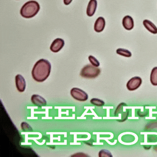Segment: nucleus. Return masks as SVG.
Wrapping results in <instances>:
<instances>
[{"instance_id": "9", "label": "nucleus", "mask_w": 157, "mask_h": 157, "mask_svg": "<svg viewBox=\"0 0 157 157\" xmlns=\"http://www.w3.org/2000/svg\"><path fill=\"white\" fill-rule=\"evenodd\" d=\"M122 25L126 30L130 31L134 27V21L130 16H126L122 20Z\"/></svg>"}, {"instance_id": "11", "label": "nucleus", "mask_w": 157, "mask_h": 157, "mask_svg": "<svg viewBox=\"0 0 157 157\" xmlns=\"http://www.w3.org/2000/svg\"><path fill=\"white\" fill-rule=\"evenodd\" d=\"M97 6V0H90L86 10V14L88 16L92 17L95 14Z\"/></svg>"}, {"instance_id": "19", "label": "nucleus", "mask_w": 157, "mask_h": 157, "mask_svg": "<svg viewBox=\"0 0 157 157\" xmlns=\"http://www.w3.org/2000/svg\"><path fill=\"white\" fill-rule=\"evenodd\" d=\"M73 0H64V3L66 6L69 5V4H71V2H72Z\"/></svg>"}, {"instance_id": "8", "label": "nucleus", "mask_w": 157, "mask_h": 157, "mask_svg": "<svg viewBox=\"0 0 157 157\" xmlns=\"http://www.w3.org/2000/svg\"><path fill=\"white\" fill-rule=\"evenodd\" d=\"M31 101L36 106L43 107L47 105L46 99L41 96L36 94L32 96Z\"/></svg>"}, {"instance_id": "16", "label": "nucleus", "mask_w": 157, "mask_h": 157, "mask_svg": "<svg viewBox=\"0 0 157 157\" xmlns=\"http://www.w3.org/2000/svg\"><path fill=\"white\" fill-rule=\"evenodd\" d=\"M21 129H22L23 132H32L33 131L31 126H30L29 124L25 122L21 123Z\"/></svg>"}, {"instance_id": "15", "label": "nucleus", "mask_w": 157, "mask_h": 157, "mask_svg": "<svg viewBox=\"0 0 157 157\" xmlns=\"http://www.w3.org/2000/svg\"><path fill=\"white\" fill-rule=\"evenodd\" d=\"M90 102L93 105L96 106H103L105 104V102L101 99L97 98H93L90 100Z\"/></svg>"}, {"instance_id": "14", "label": "nucleus", "mask_w": 157, "mask_h": 157, "mask_svg": "<svg viewBox=\"0 0 157 157\" xmlns=\"http://www.w3.org/2000/svg\"><path fill=\"white\" fill-rule=\"evenodd\" d=\"M116 52L117 54L125 57H131L132 56V53L130 51L126 49H122V48L117 49Z\"/></svg>"}, {"instance_id": "13", "label": "nucleus", "mask_w": 157, "mask_h": 157, "mask_svg": "<svg viewBox=\"0 0 157 157\" xmlns=\"http://www.w3.org/2000/svg\"><path fill=\"white\" fill-rule=\"evenodd\" d=\"M150 79L153 86H157V67H154L152 70Z\"/></svg>"}, {"instance_id": "2", "label": "nucleus", "mask_w": 157, "mask_h": 157, "mask_svg": "<svg viewBox=\"0 0 157 157\" xmlns=\"http://www.w3.org/2000/svg\"><path fill=\"white\" fill-rule=\"evenodd\" d=\"M40 5L35 1H30L22 6L20 11L22 17L30 19L34 17L40 10Z\"/></svg>"}, {"instance_id": "4", "label": "nucleus", "mask_w": 157, "mask_h": 157, "mask_svg": "<svg viewBox=\"0 0 157 157\" xmlns=\"http://www.w3.org/2000/svg\"><path fill=\"white\" fill-rule=\"evenodd\" d=\"M71 94L72 97L80 101H86L88 98L87 94L80 88H72L71 91Z\"/></svg>"}, {"instance_id": "5", "label": "nucleus", "mask_w": 157, "mask_h": 157, "mask_svg": "<svg viewBox=\"0 0 157 157\" xmlns=\"http://www.w3.org/2000/svg\"><path fill=\"white\" fill-rule=\"evenodd\" d=\"M142 83V80L139 77L132 78L127 83V88L129 91L136 90L141 86Z\"/></svg>"}, {"instance_id": "3", "label": "nucleus", "mask_w": 157, "mask_h": 157, "mask_svg": "<svg viewBox=\"0 0 157 157\" xmlns=\"http://www.w3.org/2000/svg\"><path fill=\"white\" fill-rule=\"evenodd\" d=\"M101 73V69L91 65L84 66L81 70L80 75L84 78H93L97 77Z\"/></svg>"}, {"instance_id": "17", "label": "nucleus", "mask_w": 157, "mask_h": 157, "mask_svg": "<svg viewBox=\"0 0 157 157\" xmlns=\"http://www.w3.org/2000/svg\"><path fill=\"white\" fill-rule=\"evenodd\" d=\"M88 59L89 61L91 63L92 65L96 67H98L100 66V63L97 59L95 58V57H94L92 56H90L88 57Z\"/></svg>"}, {"instance_id": "10", "label": "nucleus", "mask_w": 157, "mask_h": 157, "mask_svg": "<svg viewBox=\"0 0 157 157\" xmlns=\"http://www.w3.org/2000/svg\"><path fill=\"white\" fill-rule=\"evenodd\" d=\"M105 25L106 22L104 17H100L96 20L94 25V30L96 32H101L105 28Z\"/></svg>"}, {"instance_id": "18", "label": "nucleus", "mask_w": 157, "mask_h": 157, "mask_svg": "<svg viewBox=\"0 0 157 157\" xmlns=\"http://www.w3.org/2000/svg\"><path fill=\"white\" fill-rule=\"evenodd\" d=\"M99 157H112V154L108 150L106 149H102L99 151L98 153Z\"/></svg>"}, {"instance_id": "1", "label": "nucleus", "mask_w": 157, "mask_h": 157, "mask_svg": "<svg viewBox=\"0 0 157 157\" xmlns=\"http://www.w3.org/2000/svg\"><path fill=\"white\" fill-rule=\"evenodd\" d=\"M52 66L50 62L41 59L36 62L32 71L33 78L37 82H43L49 77Z\"/></svg>"}, {"instance_id": "6", "label": "nucleus", "mask_w": 157, "mask_h": 157, "mask_svg": "<svg viewBox=\"0 0 157 157\" xmlns=\"http://www.w3.org/2000/svg\"><path fill=\"white\" fill-rule=\"evenodd\" d=\"M65 45V41L61 38H57L55 39L50 46V50L53 52H59Z\"/></svg>"}, {"instance_id": "12", "label": "nucleus", "mask_w": 157, "mask_h": 157, "mask_svg": "<svg viewBox=\"0 0 157 157\" xmlns=\"http://www.w3.org/2000/svg\"><path fill=\"white\" fill-rule=\"evenodd\" d=\"M144 27L153 34H157V27L153 22L149 20H145L143 21Z\"/></svg>"}, {"instance_id": "7", "label": "nucleus", "mask_w": 157, "mask_h": 157, "mask_svg": "<svg viewBox=\"0 0 157 157\" xmlns=\"http://www.w3.org/2000/svg\"><path fill=\"white\" fill-rule=\"evenodd\" d=\"M16 86L20 92H23L26 88V82L22 75L17 74L15 77Z\"/></svg>"}]
</instances>
